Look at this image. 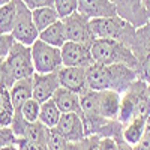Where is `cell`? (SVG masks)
<instances>
[{"mask_svg": "<svg viewBox=\"0 0 150 150\" xmlns=\"http://www.w3.org/2000/svg\"><path fill=\"white\" fill-rule=\"evenodd\" d=\"M59 81L60 87H65L72 92L84 93L87 87V68L81 66H62L59 71Z\"/></svg>", "mask_w": 150, "mask_h": 150, "instance_id": "obj_12", "label": "cell"}, {"mask_svg": "<svg viewBox=\"0 0 150 150\" xmlns=\"http://www.w3.org/2000/svg\"><path fill=\"white\" fill-rule=\"evenodd\" d=\"M11 35L14 36V39L17 42H21L24 45H32L38 38H39V30L36 29L35 23H33L32 11L24 3L20 8L18 20L15 23L14 29H12Z\"/></svg>", "mask_w": 150, "mask_h": 150, "instance_id": "obj_10", "label": "cell"}, {"mask_svg": "<svg viewBox=\"0 0 150 150\" xmlns=\"http://www.w3.org/2000/svg\"><path fill=\"white\" fill-rule=\"evenodd\" d=\"M11 0H0V8H2L3 5H6V3H9Z\"/></svg>", "mask_w": 150, "mask_h": 150, "instance_id": "obj_38", "label": "cell"}, {"mask_svg": "<svg viewBox=\"0 0 150 150\" xmlns=\"http://www.w3.org/2000/svg\"><path fill=\"white\" fill-rule=\"evenodd\" d=\"M137 117H150V96L147 83L140 78L135 80L125 93H122L119 122L126 125Z\"/></svg>", "mask_w": 150, "mask_h": 150, "instance_id": "obj_2", "label": "cell"}, {"mask_svg": "<svg viewBox=\"0 0 150 150\" xmlns=\"http://www.w3.org/2000/svg\"><path fill=\"white\" fill-rule=\"evenodd\" d=\"M134 150H150V117L146 123V131L141 137V140L134 146Z\"/></svg>", "mask_w": 150, "mask_h": 150, "instance_id": "obj_30", "label": "cell"}, {"mask_svg": "<svg viewBox=\"0 0 150 150\" xmlns=\"http://www.w3.org/2000/svg\"><path fill=\"white\" fill-rule=\"evenodd\" d=\"M32 48V57H33V65L35 72L39 74H50V72H57L62 66V48L50 45L39 38L30 45Z\"/></svg>", "mask_w": 150, "mask_h": 150, "instance_id": "obj_6", "label": "cell"}, {"mask_svg": "<svg viewBox=\"0 0 150 150\" xmlns=\"http://www.w3.org/2000/svg\"><path fill=\"white\" fill-rule=\"evenodd\" d=\"M17 147L20 150H48L47 146H42V144H38V143H33L30 140H26V138H17Z\"/></svg>", "mask_w": 150, "mask_h": 150, "instance_id": "obj_31", "label": "cell"}, {"mask_svg": "<svg viewBox=\"0 0 150 150\" xmlns=\"http://www.w3.org/2000/svg\"><path fill=\"white\" fill-rule=\"evenodd\" d=\"M17 143V137L12 131L11 126H0V150L6 146L15 144Z\"/></svg>", "mask_w": 150, "mask_h": 150, "instance_id": "obj_28", "label": "cell"}, {"mask_svg": "<svg viewBox=\"0 0 150 150\" xmlns=\"http://www.w3.org/2000/svg\"><path fill=\"white\" fill-rule=\"evenodd\" d=\"M14 44H15V39L11 33H2L0 32V57H6Z\"/></svg>", "mask_w": 150, "mask_h": 150, "instance_id": "obj_29", "label": "cell"}, {"mask_svg": "<svg viewBox=\"0 0 150 150\" xmlns=\"http://www.w3.org/2000/svg\"><path fill=\"white\" fill-rule=\"evenodd\" d=\"M147 89H149V96H150V84H147Z\"/></svg>", "mask_w": 150, "mask_h": 150, "instance_id": "obj_39", "label": "cell"}, {"mask_svg": "<svg viewBox=\"0 0 150 150\" xmlns=\"http://www.w3.org/2000/svg\"><path fill=\"white\" fill-rule=\"evenodd\" d=\"M32 17H33V23L36 29L39 30V33L42 30H45L47 27H50L51 24H54L56 21L62 20L57 14V11L54 6H44V8H38L32 11Z\"/></svg>", "mask_w": 150, "mask_h": 150, "instance_id": "obj_20", "label": "cell"}, {"mask_svg": "<svg viewBox=\"0 0 150 150\" xmlns=\"http://www.w3.org/2000/svg\"><path fill=\"white\" fill-rule=\"evenodd\" d=\"M56 129L68 141H72V143H80L87 137L86 129H84V122L80 112H63Z\"/></svg>", "mask_w": 150, "mask_h": 150, "instance_id": "obj_11", "label": "cell"}, {"mask_svg": "<svg viewBox=\"0 0 150 150\" xmlns=\"http://www.w3.org/2000/svg\"><path fill=\"white\" fill-rule=\"evenodd\" d=\"M23 0H11L9 3L0 8V32L11 33L20 15V8Z\"/></svg>", "mask_w": 150, "mask_h": 150, "instance_id": "obj_18", "label": "cell"}, {"mask_svg": "<svg viewBox=\"0 0 150 150\" xmlns=\"http://www.w3.org/2000/svg\"><path fill=\"white\" fill-rule=\"evenodd\" d=\"M138 78L150 84V50L138 59Z\"/></svg>", "mask_w": 150, "mask_h": 150, "instance_id": "obj_26", "label": "cell"}, {"mask_svg": "<svg viewBox=\"0 0 150 150\" xmlns=\"http://www.w3.org/2000/svg\"><path fill=\"white\" fill-rule=\"evenodd\" d=\"M99 92V112L107 120H119L122 93L116 90H98Z\"/></svg>", "mask_w": 150, "mask_h": 150, "instance_id": "obj_15", "label": "cell"}, {"mask_svg": "<svg viewBox=\"0 0 150 150\" xmlns=\"http://www.w3.org/2000/svg\"><path fill=\"white\" fill-rule=\"evenodd\" d=\"M90 27L95 38H104V39H117L131 47L134 36H135V26L120 15L114 17H102V18H92Z\"/></svg>", "mask_w": 150, "mask_h": 150, "instance_id": "obj_4", "label": "cell"}, {"mask_svg": "<svg viewBox=\"0 0 150 150\" xmlns=\"http://www.w3.org/2000/svg\"><path fill=\"white\" fill-rule=\"evenodd\" d=\"M54 8L60 18H66L78 11V0H54Z\"/></svg>", "mask_w": 150, "mask_h": 150, "instance_id": "obj_25", "label": "cell"}, {"mask_svg": "<svg viewBox=\"0 0 150 150\" xmlns=\"http://www.w3.org/2000/svg\"><path fill=\"white\" fill-rule=\"evenodd\" d=\"M101 150H117L114 137H101Z\"/></svg>", "mask_w": 150, "mask_h": 150, "instance_id": "obj_34", "label": "cell"}, {"mask_svg": "<svg viewBox=\"0 0 150 150\" xmlns=\"http://www.w3.org/2000/svg\"><path fill=\"white\" fill-rule=\"evenodd\" d=\"M39 112H41V102L36 101L35 98H30L29 101L21 107V117L27 122H36L39 120Z\"/></svg>", "mask_w": 150, "mask_h": 150, "instance_id": "obj_24", "label": "cell"}, {"mask_svg": "<svg viewBox=\"0 0 150 150\" xmlns=\"http://www.w3.org/2000/svg\"><path fill=\"white\" fill-rule=\"evenodd\" d=\"M141 3H143V9L146 12V15H147V20L150 23V0H141Z\"/></svg>", "mask_w": 150, "mask_h": 150, "instance_id": "obj_36", "label": "cell"}, {"mask_svg": "<svg viewBox=\"0 0 150 150\" xmlns=\"http://www.w3.org/2000/svg\"><path fill=\"white\" fill-rule=\"evenodd\" d=\"M23 3L30 11H33L38 8H44V6H54V0H23Z\"/></svg>", "mask_w": 150, "mask_h": 150, "instance_id": "obj_33", "label": "cell"}, {"mask_svg": "<svg viewBox=\"0 0 150 150\" xmlns=\"http://www.w3.org/2000/svg\"><path fill=\"white\" fill-rule=\"evenodd\" d=\"M5 62H6V66L9 69V74L12 75V78H14V81L33 77L35 65H33L30 45H24L15 41L9 54L5 57Z\"/></svg>", "mask_w": 150, "mask_h": 150, "instance_id": "obj_5", "label": "cell"}, {"mask_svg": "<svg viewBox=\"0 0 150 150\" xmlns=\"http://www.w3.org/2000/svg\"><path fill=\"white\" fill-rule=\"evenodd\" d=\"M62 114H63V112L60 111L57 104L53 101V98L41 104L39 120L45 125L47 128H56L59 120H60V117H62Z\"/></svg>", "mask_w": 150, "mask_h": 150, "instance_id": "obj_22", "label": "cell"}, {"mask_svg": "<svg viewBox=\"0 0 150 150\" xmlns=\"http://www.w3.org/2000/svg\"><path fill=\"white\" fill-rule=\"evenodd\" d=\"M149 119V117H147ZM146 117H137L132 119L129 123L123 125L122 129V137L125 138V141H128L131 146H135L141 140V137L146 131V123H147Z\"/></svg>", "mask_w": 150, "mask_h": 150, "instance_id": "obj_21", "label": "cell"}, {"mask_svg": "<svg viewBox=\"0 0 150 150\" xmlns=\"http://www.w3.org/2000/svg\"><path fill=\"white\" fill-rule=\"evenodd\" d=\"M92 56L96 63L112 65L125 63L134 69H138V59L134 54L132 48L117 39H104L96 38L90 45Z\"/></svg>", "mask_w": 150, "mask_h": 150, "instance_id": "obj_3", "label": "cell"}, {"mask_svg": "<svg viewBox=\"0 0 150 150\" xmlns=\"http://www.w3.org/2000/svg\"><path fill=\"white\" fill-rule=\"evenodd\" d=\"M62 21L65 24L68 41L92 45V42L96 39L92 32V27H90V18L83 15L81 12H78V11L74 12L69 17L62 18Z\"/></svg>", "mask_w": 150, "mask_h": 150, "instance_id": "obj_7", "label": "cell"}, {"mask_svg": "<svg viewBox=\"0 0 150 150\" xmlns=\"http://www.w3.org/2000/svg\"><path fill=\"white\" fill-rule=\"evenodd\" d=\"M11 128H12V131H14L17 138H26V140H30L33 143L42 144V146L48 144L50 128H47L41 120L27 122V120H24L21 116H14V120H12Z\"/></svg>", "mask_w": 150, "mask_h": 150, "instance_id": "obj_8", "label": "cell"}, {"mask_svg": "<svg viewBox=\"0 0 150 150\" xmlns=\"http://www.w3.org/2000/svg\"><path fill=\"white\" fill-rule=\"evenodd\" d=\"M11 101L14 105L15 116H21V107L26 104L30 98H33V77L17 80L9 89Z\"/></svg>", "mask_w": 150, "mask_h": 150, "instance_id": "obj_16", "label": "cell"}, {"mask_svg": "<svg viewBox=\"0 0 150 150\" xmlns=\"http://www.w3.org/2000/svg\"><path fill=\"white\" fill-rule=\"evenodd\" d=\"M78 12L90 20L119 15L117 6L112 0H78Z\"/></svg>", "mask_w": 150, "mask_h": 150, "instance_id": "obj_14", "label": "cell"}, {"mask_svg": "<svg viewBox=\"0 0 150 150\" xmlns=\"http://www.w3.org/2000/svg\"><path fill=\"white\" fill-rule=\"evenodd\" d=\"M15 111L11 101L9 89H0V126H11Z\"/></svg>", "mask_w": 150, "mask_h": 150, "instance_id": "obj_23", "label": "cell"}, {"mask_svg": "<svg viewBox=\"0 0 150 150\" xmlns=\"http://www.w3.org/2000/svg\"><path fill=\"white\" fill-rule=\"evenodd\" d=\"M39 39L50 44L62 48L66 42H68V36H66V30H65V24L62 20L56 21L54 24H51L50 27H47L45 30H42L39 33Z\"/></svg>", "mask_w": 150, "mask_h": 150, "instance_id": "obj_19", "label": "cell"}, {"mask_svg": "<svg viewBox=\"0 0 150 150\" xmlns=\"http://www.w3.org/2000/svg\"><path fill=\"white\" fill-rule=\"evenodd\" d=\"M114 140L117 143V150H134V146H131L128 141H125V138L122 137V132L114 135Z\"/></svg>", "mask_w": 150, "mask_h": 150, "instance_id": "obj_35", "label": "cell"}, {"mask_svg": "<svg viewBox=\"0 0 150 150\" xmlns=\"http://www.w3.org/2000/svg\"><path fill=\"white\" fill-rule=\"evenodd\" d=\"M60 87L59 74L50 72V74H33V98L41 104L51 99L56 90Z\"/></svg>", "mask_w": 150, "mask_h": 150, "instance_id": "obj_13", "label": "cell"}, {"mask_svg": "<svg viewBox=\"0 0 150 150\" xmlns=\"http://www.w3.org/2000/svg\"><path fill=\"white\" fill-rule=\"evenodd\" d=\"M62 62H63V66L81 68H89L92 63H95L90 45L74 41H68L62 47Z\"/></svg>", "mask_w": 150, "mask_h": 150, "instance_id": "obj_9", "label": "cell"}, {"mask_svg": "<svg viewBox=\"0 0 150 150\" xmlns=\"http://www.w3.org/2000/svg\"><path fill=\"white\" fill-rule=\"evenodd\" d=\"M15 81L12 78V75L9 74L5 57H0V89H11Z\"/></svg>", "mask_w": 150, "mask_h": 150, "instance_id": "obj_27", "label": "cell"}, {"mask_svg": "<svg viewBox=\"0 0 150 150\" xmlns=\"http://www.w3.org/2000/svg\"><path fill=\"white\" fill-rule=\"evenodd\" d=\"M138 80L137 69L125 63H92L87 68V87L92 90H116L125 93L128 87Z\"/></svg>", "mask_w": 150, "mask_h": 150, "instance_id": "obj_1", "label": "cell"}, {"mask_svg": "<svg viewBox=\"0 0 150 150\" xmlns=\"http://www.w3.org/2000/svg\"><path fill=\"white\" fill-rule=\"evenodd\" d=\"M84 150H101V135H89L84 138Z\"/></svg>", "mask_w": 150, "mask_h": 150, "instance_id": "obj_32", "label": "cell"}, {"mask_svg": "<svg viewBox=\"0 0 150 150\" xmlns=\"http://www.w3.org/2000/svg\"><path fill=\"white\" fill-rule=\"evenodd\" d=\"M53 101L62 112H80L81 114V95L65 87H59L53 95Z\"/></svg>", "mask_w": 150, "mask_h": 150, "instance_id": "obj_17", "label": "cell"}, {"mask_svg": "<svg viewBox=\"0 0 150 150\" xmlns=\"http://www.w3.org/2000/svg\"><path fill=\"white\" fill-rule=\"evenodd\" d=\"M2 150H20V149L17 147V144H11V146H6V147H3Z\"/></svg>", "mask_w": 150, "mask_h": 150, "instance_id": "obj_37", "label": "cell"}]
</instances>
